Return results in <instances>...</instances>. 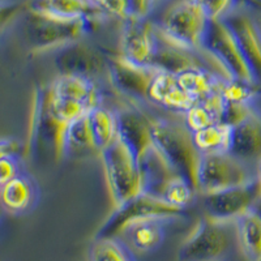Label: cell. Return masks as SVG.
Masks as SVG:
<instances>
[{
  "instance_id": "cell-1",
  "label": "cell",
  "mask_w": 261,
  "mask_h": 261,
  "mask_svg": "<svg viewBox=\"0 0 261 261\" xmlns=\"http://www.w3.org/2000/svg\"><path fill=\"white\" fill-rule=\"evenodd\" d=\"M153 146L176 174L187 178L197 191V169L201 153L197 150L192 132L179 122L153 118Z\"/></svg>"
},
{
  "instance_id": "cell-2",
  "label": "cell",
  "mask_w": 261,
  "mask_h": 261,
  "mask_svg": "<svg viewBox=\"0 0 261 261\" xmlns=\"http://www.w3.org/2000/svg\"><path fill=\"white\" fill-rule=\"evenodd\" d=\"M92 20L62 18L27 9L24 12V38L34 54L58 51L84 39Z\"/></svg>"
},
{
  "instance_id": "cell-3",
  "label": "cell",
  "mask_w": 261,
  "mask_h": 261,
  "mask_svg": "<svg viewBox=\"0 0 261 261\" xmlns=\"http://www.w3.org/2000/svg\"><path fill=\"white\" fill-rule=\"evenodd\" d=\"M99 157L114 208L144 192L143 171L139 157L119 137L99 153Z\"/></svg>"
},
{
  "instance_id": "cell-4",
  "label": "cell",
  "mask_w": 261,
  "mask_h": 261,
  "mask_svg": "<svg viewBox=\"0 0 261 261\" xmlns=\"http://www.w3.org/2000/svg\"><path fill=\"white\" fill-rule=\"evenodd\" d=\"M235 246V221H218L205 216L181 243L178 261H223Z\"/></svg>"
},
{
  "instance_id": "cell-5",
  "label": "cell",
  "mask_w": 261,
  "mask_h": 261,
  "mask_svg": "<svg viewBox=\"0 0 261 261\" xmlns=\"http://www.w3.org/2000/svg\"><path fill=\"white\" fill-rule=\"evenodd\" d=\"M155 27L184 47L200 50L208 32L211 17L192 0H172L158 18Z\"/></svg>"
},
{
  "instance_id": "cell-6",
  "label": "cell",
  "mask_w": 261,
  "mask_h": 261,
  "mask_svg": "<svg viewBox=\"0 0 261 261\" xmlns=\"http://www.w3.org/2000/svg\"><path fill=\"white\" fill-rule=\"evenodd\" d=\"M201 48L213 60L223 77L257 84L251 65L225 20H211Z\"/></svg>"
},
{
  "instance_id": "cell-7",
  "label": "cell",
  "mask_w": 261,
  "mask_h": 261,
  "mask_svg": "<svg viewBox=\"0 0 261 261\" xmlns=\"http://www.w3.org/2000/svg\"><path fill=\"white\" fill-rule=\"evenodd\" d=\"M255 178L256 170L253 171L248 162L230 151L201 154L197 169V193L206 195L248 183Z\"/></svg>"
},
{
  "instance_id": "cell-8",
  "label": "cell",
  "mask_w": 261,
  "mask_h": 261,
  "mask_svg": "<svg viewBox=\"0 0 261 261\" xmlns=\"http://www.w3.org/2000/svg\"><path fill=\"white\" fill-rule=\"evenodd\" d=\"M183 213V209L176 208L158 196L141 192L134 199L114 208L110 217L105 221L95 237H119L128 225L136 221L154 217L175 220Z\"/></svg>"
},
{
  "instance_id": "cell-9",
  "label": "cell",
  "mask_w": 261,
  "mask_h": 261,
  "mask_svg": "<svg viewBox=\"0 0 261 261\" xmlns=\"http://www.w3.org/2000/svg\"><path fill=\"white\" fill-rule=\"evenodd\" d=\"M161 69L151 64H140L120 54L107 58L106 76L111 88L132 103L149 102V88Z\"/></svg>"
},
{
  "instance_id": "cell-10",
  "label": "cell",
  "mask_w": 261,
  "mask_h": 261,
  "mask_svg": "<svg viewBox=\"0 0 261 261\" xmlns=\"http://www.w3.org/2000/svg\"><path fill=\"white\" fill-rule=\"evenodd\" d=\"M201 196L206 216L218 221H235L260 204L261 188L255 178L248 183Z\"/></svg>"
},
{
  "instance_id": "cell-11",
  "label": "cell",
  "mask_w": 261,
  "mask_h": 261,
  "mask_svg": "<svg viewBox=\"0 0 261 261\" xmlns=\"http://www.w3.org/2000/svg\"><path fill=\"white\" fill-rule=\"evenodd\" d=\"M120 55L140 64H151L157 50V33L149 17L129 16L123 20L119 38Z\"/></svg>"
},
{
  "instance_id": "cell-12",
  "label": "cell",
  "mask_w": 261,
  "mask_h": 261,
  "mask_svg": "<svg viewBox=\"0 0 261 261\" xmlns=\"http://www.w3.org/2000/svg\"><path fill=\"white\" fill-rule=\"evenodd\" d=\"M55 65L58 74H74L95 80L101 73H106L107 58L94 46L80 39L57 51Z\"/></svg>"
},
{
  "instance_id": "cell-13",
  "label": "cell",
  "mask_w": 261,
  "mask_h": 261,
  "mask_svg": "<svg viewBox=\"0 0 261 261\" xmlns=\"http://www.w3.org/2000/svg\"><path fill=\"white\" fill-rule=\"evenodd\" d=\"M115 113L118 118V137L127 144L141 161L153 146V118L140 110L136 103L120 107Z\"/></svg>"
},
{
  "instance_id": "cell-14",
  "label": "cell",
  "mask_w": 261,
  "mask_h": 261,
  "mask_svg": "<svg viewBox=\"0 0 261 261\" xmlns=\"http://www.w3.org/2000/svg\"><path fill=\"white\" fill-rule=\"evenodd\" d=\"M223 20L234 33L238 43L249 63L256 80L261 81V27L255 17L239 6Z\"/></svg>"
},
{
  "instance_id": "cell-15",
  "label": "cell",
  "mask_w": 261,
  "mask_h": 261,
  "mask_svg": "<svg viewBox=\"0 0 261 261\" xmlns=\"http://www.w3.org/2000/svg\"><path fill=\"white\" fill-rule=\"evenodd\" d=\"M230 153L248 163L261 158V107L258 103L246 119L232 127Z\"/></svg>"
},
{
  "instance_id": "cell-16",
  "label": "cell",
  "mask_w": 261,
  "mask_h": 261,
  "mask_svg": "<svg viewBox=\"0 0 261 261\" xmlns=\"http://www.w3.org/2000/svg\"><path fill=\"white\" fill-rule=\"evenodd\" d=\"M171 218H145L130 223L120 232L119 238L128 244L134 252H153L165 241L166 225Z\"/></svg>"
},
{
  "instance_id": "cell-17",
  "label": "cell",
  "mask_w": 261,
  "mask_h": 261,
  "mask_svg": "<svg viewBox=\"0 0 261 261\" xmlns=\"http://www.w3.org/2000/svg\"><path fill=\"white\" fill-rule=\"evenodd\" d=\"M149 102L172 113L184 114L196 101L184 92L176 74L160 71L149 88Z\"/></svg>"
},
{
  "instance_id": "cell-18",
  "label": "cell",
  "mask_w": 261,
  "mask_h": 261,
  "mask_svg": "<svg viewBox=\"0 0 261 261\" xmlns=\"http://www.w3.org/2000/svg\"><path fill=\"white\" fill-rule=\"evenodd\" d=\"M37 197L36 180L22 171L0 190V206L11 214H21L36 204Z\"/></svg>"
},
{
  "instance_id": "cell-19",
  "label": "cell",
  "mask_w": 261,
  "mask_h": 261,
  "mask_svg": "<svg viewBox=\"0 0 261 261\" xmlns=\"http://www.w3.org/2000/svg\"><path fill=\"white\" fill-rule=\"evenodd\" d=\"M27 9L62 18L94 20L103 13L90 0H27Z\"/></svg>"
},
{
  "instance_id": "cell-20",
  "label": "cell",
  "mask_w": 261,
  "mask_h": 261,
  "mask_svg": "<svg viewBox=\"0 0 261 261\" xmlns=\"http://www.w3.org/2000/svg\"><path fill=\"white\" fill-rule=\"evenodd\" d=\"M238 247L247 261H261V208L255 206L235 220Z\"/></svg>"
},
{
  "instance_id": "cell-21",
  "label": "cell",
  "mask_w": 261,
  "mask_h": 261,
  "mask_svg": "<svg viewBox=\"0 0 261 261\" xmlns=\"http://www.w3.org/2000/svg\"><path fill=\"white\" fill-rule=\"evenodd\" d=\"M226 101L221 90L209 97L196 101L184 115V124L191 132H196L209 125L222 123Z\"/></svg>"
},
{
  "instance_id": "cell-22",
  "label": "cell",
  "mask_w": 261,
  "mask_h": 261,
  "mask_svg": "<svg viewBox=\"0 0 261 261\" xmlns=\"http://www.w3.org/2000/svg\"><path fill=\"white\" fill-rule=\"evenodd\" d=\"M176 79L184 92L191 95L195 101L204 99L221 90L225 80H228L205 67H193L179 72Z\"/></svg>"
},
{
  "instance_id": "cell-23",
  "label": "cell",
  "mask_w": 261,
  "mask_h": 261,
  "mask_svg": "<svg viewBox=\"0 0 261 261\" xmlns=\"http://www.w3.org/2000/svg\"><path fill=\"white\" fill-rule=\"evenodd\" d=\"M88 124H89L90 136L95 153L110 146L118 139V118L116 113L109 110L107 107L98 105L86 114Z\"/></svg>"
},
{
  "instance_id": "cell-24",
  "label": "cell",
  "mask_w": 261,
  "mask_h": 261,
  "mask_svg": "<svg viewBox=\"0 0 261 261\" xmlns=\"http://www.w3.org/2000/svg\"><path fill=\"white\" fill-rule=\"evenodd\" d=\"M231 136L232 127L226 123H217L192 132L193 143L201 154L230 151Z\"/></svg>"
},
{
  "instance_id": "cell-25",
  "label": "cell",
  "mask_w": 261,
  "mask_h": 261,
  "mask_svg": "<svg viewBox=\"0 0 261 261\" xmlns=\"http://www.w3.org/2000/svg\"><path fill=\"white\" fill-rule=\"evenodd\" d=\"M88 261H137L136 255L119 237H95L88 249Z\"/></svg>"
},
{
  "instance_id": "cell-26",
  "label": "cell",
  "mask_w": 261,
  "mask_h": 261,
  "mask_svg": "<svg viewBox=\"0 0 261 261\" xmlns=\"http://www.w3.org/2000/svg\"><path fill=\"white\" fill-rule=\"evenodd\" d=\"M86 114L73 120L65 129L64 140H63V158L80 154L85 151H95Z\"/></svg>"
},
{
  "instance_id": "cell-27",
  "label": "cell",
  "mask_w": 261,
  "mask_h": 261,
  "mask_svg": "<svg viewBox=\"0 0 261 261\" xmlns=\"http://www.w3.org/2000/svg\"><path fill=\"white\" fill-rule=\"evenodd\" d=\"M196 195L199 193L193 187V184L187 178L176 174L166 183L161 193V199L184 211L195 201Z\"/></svg>"
},
{
  "instance_id": "cell-28",
  "label": "cell",
  "mask_w": 261,
  "mask_h": 261,
  "mask_svg": "<svg viewBox=\"0 0 261 261\" xmlns=\"http://www.w3.org/2000/svg\"><path fill=\"white\" fill-rule=\"evenodd\" d=\"M223 98L226 102L231 103L252 105L258 101L260 90L256 83L239 80V79H228L225 80L221 88Z\"/></svg>"
},
{
  "instance_id": "cell-29",
  "label": "cell",
  "mask_w": 261,
  "mask_h": 261,
  "mask_svg": "<svg viewBox=\"0 0 261 261\" xmlns=\"http://www.w3.org/2000/svg\"><path fill=\"white\" fill-rule=\"evenodd\" d=\"M201 7L211 20H223L238 6L239 0H192Z\"/></svg>"
},
{
  "instance_id": "cell-30",
  "label": "cell",
  "mask_w": 261,
  "mask_h": 261,
  "mask_svg": "<svg viewBox=\"0 0 261 261\" xmlns=\"http://www.w3.org/2000/svg\"><path fill=\"white\" fill-rule=\"evenodd\" d=\"M27 11V2L17 0H0V33L24 15Z\"/></svg>"
},
{
  "instance_id": "cell-31",
  "label": "cell",
  "mask_w": 261,
  "mask_h": 261,
  "mask_svg": "<svg viewBox=\"0 0 261 261\" xmlns=\"http://www.w3.org/2000/svg\"><path fill=\"white\" fill-rule=\"evenodd\" d=\"M22 158L24 155L21 154H7L0 158V190L8 181L22 172V169H21Z\"/></svg>"
},
{
  "instance_id": "cell-32",
  "label": "cell",
  "mask_w": 261,
  "mask_h": 261,
  "mask_svg": "<svg viewBox=\"0 0 261 261\" xmlns=\"http://www.w3.org/2000/svg\"><path fill=\"white\" fill-rule=\"evenodd\" d=\"M103 15L125 20L129 17L127 0H90Z\"/></svg>"
},
{
  "instance_id": "cell-33",
  "label": "cell",
  "mask_w": 261,
  "mask_h": 261,
  "mask_svg": "<svg viewBox=\"0 0 261 261\" xmlns=\"http://www.w3.org/2000/svg\"><path fill=\"white\" fill-rule=\"evenodd\" d=\"M129 16L135 17H149L154 9L153 0H127Z\"/></svg>"
},
{
  "instance_id": "cell-34",
  "label": "cell",
  "mask_w": 261,
  "mask_h": 261,
  "mask_svg": "<svg viewBox=\"0 0 261 261\" xmlns=\"http://www.w3.org/2000/svg\"><path fill=\"white\" fill-rule=\"evenodd\" d=\"M7 154L24 155V145L21 143H18L17 140L0 139V158Z\"/></svg>"
},
{
  "instance_id": "cell-35",
  "label": "cell",
  "mask_w": 261,
  "mask_h": 261,
  "mask_svg": "<svg viewBox=\"0 0 261 261\" xmlns=\"http://www.w3.org/2000/svg\"><path fill=\"white\" fill-rule=\"evenodd\" d=\"M256 178H257V181L261 188V158L257 161V166H256Z\"/></svg>"
},
{
  "instance_id": "cell-36",
  "label": "cell",
  "mask_w": 261,
  "mask_h": 261,
  "mask_svg": "<svg viewBox=\"0 0 261 261\" xmlns=\"http://www.w3.org/2000/svg\"><path fill=\"white\" fill-rule=\"evenodd\" d=\"M163 2H166V0H153V3H154V8L155 7L160 6V4H162Z\"/></svg>"
},
{
  "instance_id": "cell-37",
  "label": "cell",
  "mask_w": 261,
  "mask_h": 261,
  "mask_svg": "<svg viewBox=\"0 0 261 261\" xmlns=\"http://www.w3.org/2000/svg\"><path fill=\"white\" fill-rule=\"evenodd\" d=\"M241 3H255V0H239V4Z\"/></svg>"
},
{
  "instance_id": "cell-38",
  "label": "cell",
  "mask_w": 261,
  "mask_h": 261,
  "mask_svg": "<svg viewBox=\"0 0 261 261\" xmlns=\"http://www.w3.org/2000/svg\"><path fill=\"white\" fill-rule=\"evenodd\" d=\"M0 216H2V206H0Z\"/></svg>"
}]
</instances>
